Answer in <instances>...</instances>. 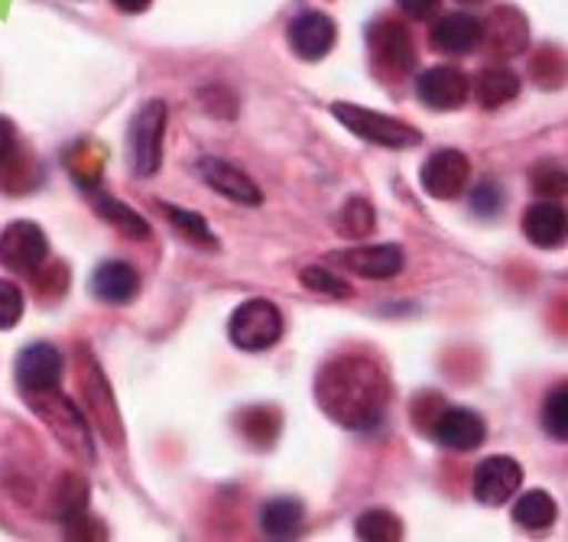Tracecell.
<instances>
[{"instance_id":"1","label":"cell","mask_w":568,"mask_h":542,"mask_svg":"<svg viewBox=\"0 0 568 542\" xmlns=\"http://www.w3.org/2000/svg\"><path fill=\"white\" fill-rule=\"evenodd\" d=\"M315 400L335 422L371 432L390 407V380L381 364L364 355L335 358L322 367L315 380Z\"/></svg>"},{"instance_id":"2","label":"cell","mask_w":568,"mask_h":542,"mask_svg":"<svg viewBox=\"0 0 568 542\" xmlns=\"http://www.w3.org/2000/svg\"><path fill=\"white\" fill-rule=\"evenodd\" d=\"M332 114L342 121V127H348L351 134H357L367 143L387 146V150H413L423 143V134L416 127H409L406 121L387 117L381 111H367V108L348 104V101H335Z\"/></svg>"},{"instance_id":"3","label":"cell","mask_w":568,"mask_h":542,"mask_svg":"<svg viewBox=\"0 0 568 542\" xmlns=\"http://www.w3.org/2000/svg\"><path fill=\"white\" fill-rule=\"evenodd\" d=\"M27 400H30V407L37 409V416L55 432V439L69 452L75 454V458H82V461H94V449H91L85 419H82V412H79V407L72 400H65L59 393V387L45 390V393H27Z\"/></svg>"},{"instance_id":"4","label":"cell","mask_w":568,"mask_h":542,"mask_svg":"<svg viewBox=\"0 0 568 542\" xmlns=\"http://www.w3.org/2000/svg\"><path fill=\"white\" fill-rule=\"evenodd\" d=\"M227 338L241 351H266L283 338V316L270 299H247L227 321Z\"/></svg>"},{"instance_id":"5","label":"cell","mask_w":568,"mask_h":542,"mask_svg":"<svg viewBox=\"0 0 568 542\" xmlns=\"http://www.w3.org/2000/svg\"><path fill=\"white\" fill-rule=\"evenodd\" d=\"M166 117H170V108L166 101L153 98L146 101L131 124V160L136 176L150 180L160 173V163H163V134H166Z\"/></svg>"},{"instance_id":"6","label":"cell","mask_w":568,"mask_h":542,"mask_svg":"<svg viewBox=\"0 0 568 542\" xmlns=\"http://www.w3.org/2000/svg\"><path fill=\"white\" fill-rule=\"evenodd\" d=\"M367 45H371V55H374V65L387 75H409L416 69V45H413V37L409 30L399 23V20H377L371 23L367 30Z\"/></svg>"},{"instance_id":"7","label":"cell","mask_w":568,"mask_h":542,"mask_svg":"<svg viewBox=\"0 0 568 542\" xmlns=\"http://www.w3.org/2000/svg\"><path fill=\"white\" fill-rule=\"evenodd\" d=\"M49 257V241L37 222H10L0 234V264L10 273L30 276Z\"/></svg>"},{"instance_id":"8","label":"cell","mask_w":568,"mask_h":542,"mask_svg":"<svg viewBox=\"0 0 568 542\" xmlns=\"http://www.w3.org/2000/svg\"><path fill=\"white\" fill-rule=\"evenodd\" d=\"M520 484H524V468L510 454H490V458H484L481 464L475 468V478H471L475 498L487 503V507L507 503V500L520 491Z\"/></svg>"},{"instance_id":"9","label":"cell","mask_w":568,"mask_h":542,"mask_svg":"<svg viewBox=\"0 0 568 542\" xmlns=\"http://www.w3.org/2000/svg\"><path fill=\"white\" fill-rule=\"evenodd\" d=\"M468 180H471V163L462 150H438L423 163V173H419L423 188L438 202L458 198L468 188Z\"/></svg>"},{"instance_id":"10","label":"cell","mask_w":568,"mask_h":542,"mask_svg":"<svg viewBox=\"0 0 568 542\" xmlns=\"http://www.w3.org/2000/svg\"><path fill=\"white\" fill-rule=\"evenodd\" d=\"M429 432L452 452H475L487 439V426L475 409L448 407V403L438 409L436 419L429 422Z\"/></svg>"},{"instance_id":"11","label":"cell","mask_w":568,"mask_h":542,"mask_svg":"<svg viewBox=\"0 0 568 542\" xmlns=\"http://www.w3.org/2000/svg\"><path fill=\"white\" fill-rule=\"evenodd\" d=\"M416 94L433 111H458L471 98V82L455 65H433L416 79Z\"/></svg>"},{"instance_id":"12","label":"cell","mask_w":568,"mask_h":542,"mask_svg":"<svg viewBox=\"0 0 568 542\" xmlns=\"http://www.w3.org/2000/svg\"><path fill=\"white\" fill-rule=\"evenodd\" d=\"M13 374H17V387L23 390V397L55 390L59 380H62V355H59V348L37 341V345L20 351Z\"/></svg>"},{"instance_id":"13","label":"cell","mask_w":568,"mask_h":542,"mask_svg":"<svg viewBox=\"0 0 568 542\" xmlns=\"http://www.w3.org/2000/svg\"><path fill=\"white\" fill-rule=\"evenodd\" d=\"M338 40V27L328 13L322 10H303L293 23H290V49L306 59L318 62L332 52V45Z\"/></svg>"},{"instance_id":"14","label":"cell","mask_w":568,"mask_h":542,"mask_svg":"<svg viewBox=\"0 0 568 542\" xmlns=\"http://www.w3.org/2000/svg\"><path fill=\"white\" fill-rule=\"evenodd\" d=\"M199 176L212 192L224 195L227 202L251 205V208L263 202V192L257 188V182L251 180L247 173H241L237 166H231L227 160H221V156H202L199 160Z\"/></svg>"},{"instance_id":"15","label":"cell","mask_w":568,"mask_h":542,"mask_svg":"<svg viewBox=\"0 0 568 542\" xmlns=\"http://www.w3.org/2000/svg\"><path fill=\"white\" fill-rule=\"evenodd\" d=\"M338 264L364 279H394L403 270V250L396 244H361L342 250Z\"/></svg>"},{"instance_id":"16","label":"cell","mask_w":568,"mask_h":542,"mask_svg":"<svg viewBox=\"0 0 568 542\" xmlns=\"http://www.w3.org/2000/svg\"><path fill=\"white\" fill-rule=\"evenodd\" d=\"M429 43L445 55H468L481 45V20L471 13H445L433 27Z\"/></svg>"},{"instance_id":"17","label":"cell","mask_w":568,"mask_h":542,"mask_svg":"<svg viewBox=\"0 0 568 542\" xmlns=\"http://www.w3.org/2000/svg\"><path fill=\"white\" fill-rule=\"evenodd\" d=\"M140 293V273L124 260H108L91 273V296L104 306H128Z\"/></svg>"},{"instance_id":"18","label":"cell","mask_w":568,"mask_h":542,"mask_svg":"<svg viewBox=\"0 0 568 542\" xmlns=\"http://www.w3.org/2000/svg\"><path fill=\"white\" fill-rule=\"evenodd\" d=\"M566 208L552 198H539L526 208L524 215V234L529 237V244L542 247V250H552V247H562L566 241Z\"/></svg>"},{"instance_id":"19","label":"cell","mask_w":568,"mask_h":542,"mask_svg":"<svg viewBox=\"0 0 568 542\" xmlns=\"http://www.w3.org/2000/svg\"><path fill=\"white\" fill-rule=\"evenodd\" d=\"M529 30H526L524 13L514 7H497L481 23V43H487L497 55H517L524 52Z\"/></svg>"},{"instance_id":"20","label":"cell","mask_w":568,"mask_h":542,"mask_svg":"<svg viewBox=\"0 0 568 542\" xmlns=\"http://www.w3.org/2000/svg\"><path fill=\"white\" fill-rule=\"evenodd\" d=\"M55 517L65 523L72 540L88 533V484L79 474H65L62 484H55Z\"/></svg>"},{"instance_id":"21","label":"cell","mask_w":568,"mask_h":542,"mask_svg":"<svg viewBox=\"0 0 568 542\" xmlns=\"http://www.w3.org/2000/svg\"><path fill=\"white\" fill-rule=\"evenodd\" d=\"M517 94H520V75L507 65H484L481 75L475 79V98L487 111L510 104Z\"/></svg>"},{"instance_id":"22","label":"cell","mask_w":568,"mask_h":542,"mask_svg":"<svg viewBox=\"0 0 568 542\" xmlns=\"http://www.w3.org/2000/svg\"><path fill=\"white\" fill-rule=\"evenodd\" d=\"M306 523V507L296 498H273L263 503L261 526L270 540H290L303 530Z\"/></svg>"},{"instance_id":"23","label":"cell","mask_w":568,"mask_h":542,"mask_svg":"<svg viewBox=\"0 0 568 542\" xmlns=\"http://www.w3.org/2000/svg\"><path fill=\"white\" fill-rule=\"evenodd\" d=\"M91 208L114 227L118 234L131 237V241H146L150 237V225L143 215H136L133 208H128L124 202H118L114 195H104V192H94L91 195Z\"/></svg>"},{"instance_id":"24","label":"cell","mask_w":568,"mask_h":542,"mask_svg":"<svg viewBox=\"0 0 568 542\" xmlns=\"http://www.w3.org/2000/svg\"><path fill=\"white\" fill-rule=\"evenodd\" d=\"M354 536L361 542H399L403 540V520L384 507L364 510L354 520Z\"/></svg>"},{"instance_id":"25","label":"cell","mask_w":568,"mask_h":542,"mask_svg":"<svg viewBox=\"0 0 568 542\" xmlns=\"http://www.w3.org/2000/svg\"><path fill=\"white\" fill-rule=\"evenodd\" d=\"M514 523L524 530H549L556 523V500L546 491H526L524 498L514 503Z\"/></svg>"},{"instance_id":"26","label":"cell","mask_w":568,"mask_h":542,"mask_svg":"<svg viewBox=\"0 0 568 542\" xmlns=\"http://www.w3.org/2000/svg\"><path fill=\"white\" fill-rule=\"evenodd\" d=\"M374 227H377L374 205L367 198H361V195H351L345 208H342V215H338V231L351 241H364V237L374 234Z\"/></svg>"},{"instance_id":"27","label":"cell","mask_w":568,"mask_h":542,"mask_svg":"<svg viewBox=\"0 0 568 542\" xmlns=\"http://www.w3.org/2000/svg\"><path fill=\"white\" fill-rule=\"evenodd\" d=\"M163 212H166V218H170V225L182 234V237H189L192 244H202V247H219V237L212 234V225L199 215V212H185V208H173V205H163Z\"/></svg>"},{"instance_id":"28","label":"cell","mask_w":568,"mask_h":542,"mask_svg":"<svg viewBox=\"0 0 568 542\" xmlns=\"http://www.w3.org/2000/svg\"><path fill=\"white\" fill-rule=\"evenodd\" d=\"M542 429H546V436L549 439H556V442H566L568 439V390L566 384H559L549 397H546V403H542Z\"/></svg>"},{"instance_id":"29","label":"cell","mask_w":568,"mask_h":542,"mask_svg":"<svg viewBox=\"0 0 568 542\" xmlns=\"http://www.w3.org/2000/svg\"><path fill=\"white\" fill-rule=\"evenodd\" d=\"M300 279H303L308 293H318V296H332V299H348L351 296L348 283L342 276H335V273L322 270V267H306L300 273Z\"/></svg>"},{"instance_id":"30","label":"cell","mask_w":568,"mask_h":542,"mask_svg":"<svg viewBox=\"0 0 568 542\" xmlns=\"http://www.w3.org/2000/svg\"><path fill=\"white\" fill-rule=\"evenodd\" d=\"M529 185L539 198H559L566 192V173L556 163H539L529 176Z\"/></svg>"},{"instance_id":"31","label":"cell","mask_w":568,"mask_h":542,"mask_svg":"<svg viewBox=\"0 0 568 542\" xmlns=\"http://www.w3.org/2000/svg\"><path fill=\"white\" fill-rule=\"evenodd\" d=\"M23 306H27V299H23L20 286L10 279H0V331H10L23 318Z\"/></svg>"},{"instance_id":"32","label":"cell","mask_w":568,"mask_h":542,"mask_svg":"<svg viewBox=\"0 0 568 542\" xmlns=\"http://www.w3.org/2000/svg\"><path fill=\"white\" fill-rule=\"evenodd\" d=\"M504 208V192L497 182H478L471 188V212L481 215V218H494L497 212Z\"/></svg>"},{"instance_id":"33","label":"cell","mask_w":568,"mask_h":542,"mask_svg":"<svg viewBox=\"0 0 568 542\" xmlns=\"http://www.w3.org/2000/svg\"><path fill=\"white\" fill-rule=\"evenodd\" d=\"M438 3H442V0H396V7H399L406 17H413V20H429V17H436Z\"/></svg>"},{"instance_id":"34","label":"cell","mask_w":568,"mask_h":542,"mask_svg":"<svg viewBox=\"0 0 568 542\" xmlns=\"http://www.w3.org/2000/svg\"><path fill=\"white\" fill-rule=\"evenodd\" d=\"M13 146H17V131L7 117H0V163L13 153Z\"/></svg>"},{"instance_id":"35","label":"cell","mask_w":568,"mask_h":542,"mask_svg":"<svg viewBox=\"0 0 568 542\" xmlns=\"http://www.w3.org/2000/svg\"><path fill=\"white\" fill-rule=\"evenodd\" d=\"M150 3L153 0H114V7L124 13H143V10H150Z\"/></svg>"},{"instance_id":"36","label":"cell","mask_w":568,"mask_h":542,"mask_svg":"<svg viewBox=\"0 0 568 542\" xmlns=\"http://www.w3.org/2000/svg\"><path fill=\"white\" fill-rule=\"evenodd\" d=\"M462 3H481V0H462Z\"/></svg>"}]
</instances>
